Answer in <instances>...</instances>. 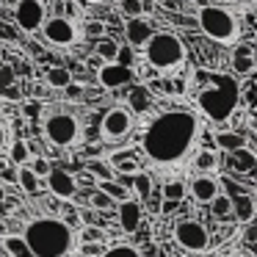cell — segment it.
<instances>
[{"instance_id":"1","label":"cell","mask_w":257,"mask_h":257,"mask_svg":"<svg viewBox=\"0 0 257 257\" xmlns=\"http://www.w3.org/2000/svg\"><path fill=\"white\" fill-rule=\"evenodd\" d=\"M199 133L202 116L194 108H169V111H161L155 119H150V124L139 139V150L158 169L180 166L196 147Z\"/></svg>"},{"instance_id":"2","label":"cell","mask_w":257,"mask_h":257,"mask_svg":"<svg viewBox=\"0 0 257 257\" xmlns=\"http://www.w3.org/2000/svg\"><path fill=\"white\" fill-rule=\"evenodd\" d=\"M185 80L194 86V111L213 124L229 122L235 111H240V80L229 72H210V69H191Z\"/></svg>"},{"instance_id":"3","label":"cell","mask_w":257,"mask_h":257,"mask_svg":"<svg viewBox=\"0 0 257 257\" xmlns=\"http://www.w3.org/2000/svg\"><path fill=\"white\" fill-rule=\"evenodd\" d=\"M20 235L34 257H72L75 229L61 216H34Z\"/></svg>"},{"instance_id":"4","label":"cell","mask_w":257,"mask_h":257,"mask_svg":"<svg viewBox=\"0 0 257 257\" xmlns=\"http://www.w3.org/2000/svg\"><path fill=\"white\" fill-rule=\"evenodd\" d=\"M196 25L207 39L218 42V45L235 47L243 39V25L227 6H213V3L199 6L196 9Z\"/></svg>"},{"instance_id":"5","label":"cell","mask_w":257,"mask_h":257,"mask_svg":"<svg viewBox=\"0 0 257 257\" xmlns=\"http://www.w3.org/2000/svg\"><path fill=\"white\" fill-rule=\"evenodd\" d=\"M144 58L152 72H177L185 64V45L174 31H155L144 45Z\"/></svg>"},{"instance_id":"6","label":"cell","mask_w":257,"mask_h":257,"mask_svg":"<svg viewBox=\"0 0 257 257\" xmlns=\"http://www.w3.org/2000/svg\"><path fill=\"white\" fill-rule=\"evenodd\" d=\"M42 133H45L47 144L61 150V147H72L80 139V122L67 111H53L42 122Z\"/></svg>"},{"instance_id":"7","label":"cell","mask_w":257,"mask_h":257,"mask_svg":"<svg viewBox=\"0 0 257 257\" xmlns=\"http://www.w3.org/2000/svg\"><path fill=\"white\" fill-rule=\"evenodd\" d=\"M174 243L188 254H202L210 249V229L199 221V218H180L172 229Z\"/></svg>"},{"instance_id":"8","label":"cell","mask_w":257,"mask_h":257,"mask_svg":"<svg viewBox=\"0 0 257 257\" xmlns=\"http://www.w3.org/2000/svg\"><path fill=\"white\" fill-rule=\"evenodd\" d=\"M133 130H136V116L124 105H111L100 119V139L119 141V139H127Z\"/></svg>"},{"instance_id":"9","label":"cell","mask_w":257,"mask_h":257,"mask_svg":"<svg viewBox=\"0 0 257 257\" xmlns=\"http://www.w3.org/2000/svg\"><path fill=\"white\" fill-rule=\"evenodd\" d=\"M12 20L14 28L25 31V34H36V31H42V25L47 20V3L45 0H17Z\"/></svg>"},{"instance_id":"10","label":"cell","mask_w":257,"mask_h":257,"mask_svg":"<svg viewBox=\"0 0 257 257\" xmlns=\"http://www.w3.org/2000/svg\"><path fill=\"white\" fill-rule=\"evenodd\" d=\"M78 34H80L78 25H75L69 17H64V14L47 17L45 25H42L45 42H50V45H56V47H72L75 42H78Z\"/></svg>"},{"instance_id":"11","label":"cell","mask_w":257,"mask_h":257,"mask_svg":"<svg viewBox=\"0 0 257 257\" xmlns=\"http://www.w3.org/2000/svg\"><path fill=\"white\" fill-rule=\"evenodd\" d=\"M45 183H47V191H50L56 199L69 202V199H75V196H78V183H75V174L67 172V169L53 166L50 174L45 177Z\"/></svg>"},{"instance_id":"12","label":"cell","mask_w":257,"mask_h":257,"mask_svg":"<svg viewBox=\"0 0 257 257\" xmlns=\"http://www.w3.org/2000/svg\"><path fill=\"white\" fill-rule=\"evenodd\" d=\"M133 78H136L133 69H124V67H119V64H102L94 72L97 86H102V89H122V86H127Z\"/></svg>"},{"instance_id":"13","label":"cell","mask_w":257,"mask_h":257,"mask_svg":"<svg viewBox=\"0 0 257 257\" xmlns=\"http://www.w3.org/2000/svg\"><path fill=\"white\" fill-rule=\"evenodd\" d=\"M218 188H221V185H218V180L213 177V174H199V177H194L185 185V191H191V199H194L196 205H210V202L221 194Z\"/></svg>"},{"instance_id":"14","label":"cell","mask_w":257,"mask_h":257,"mask_svg":"<svg viewBox=\"0 0 257 257\" xmlns=\"http://www.w3.org/2000/svg\"><path fill=\"white\" fill-rule=\"evenodd\" d=\"M257 69V58H254V47L249 42H238L232 47V75L235 78H251Z\"/></svg>"},{"instance_id":"15","label":"cell","mask_w":257,"mask_h":257,"mask_svg":"<svg viewBox=\"0 0 257 257\" xmlns=\"http://www.w3.org/2000/svg\"><path fill=\"white\" fill-rule=\"evenodd\" d=\"M152 34H155V25L147 17H136L124 23V39H127L130 50H144V45L150 42Z\"/></svg>"},{"instance_id":"16","label":"cell","mask_w":257,"mask_h":257,"mask_svg":"<svg viewBox=\"0 0 257 257\" xmlns=\"http://www.w3.org/2000/svg\"><path fill=\"white\" fill-rule=\"evenodd\" d=\"M224 166L229 169L232 174H254L257 169V152L251 150V147H243V150H235V152H227L224 155Z\"/></svg>"},{"instance_id":"17","label":"cell","mask_w":257,"mask_h":257,"mask_svg":"<svg viewBox=\"0 0 257 257\" xmlns=\"http://www.w3.org/2000/svg\"><path fill=\"white\" fill-rule=\"evenodd\" d=\"M116 218H119V227H122L127 235L139 232L141 218H144L141 202H139V199H124L122 205H116Z\"/></svg>"},{"instance_id":"18","label":"cell","mask_w":257,"mask_h":257,"mask_svg":"<svg viewBox=\"0 0 257 257\" xmlns=\"http://www.w3.org/2000/svg\"><path fill=\"white\" fill-rule=\"evenodd\" d=\"M232 218L238 224H243V227H249V224H254V216H257V199L251 191H243V194H235L232 199Z\"/></svg>"},{"instance_id":"19","label":"cell","mask_w":257,"mask_h":257,"mask_svg":"<svg viewBox=\"0 0 257 257\" xmlns=\"http://www.w3.org/2000/svg\"><path fill=\"white\" fill-rule=\"evenodd\" d=\"M108 166L113 169V180L116 177H136L141 172V161L133 152H116L108 158Z\"/></svg>"},{"instance_id":"20","label":"cell","mask_w":257,"mask_h":257,"mask_svg":"<svg viewBox=\"0 0 257 257\" xmlns=\"http://www.w3.org/2000/svg\"><path fill=\"white\" fill-rule=\"evenodd\" d=\"M152 100H155V94L150 91V86H144V83H139V86H133V89L127 91V111L133 113V116H141V113H147L152 108Z\"/></svg>"},{"instance_id":"21","label":"cell","mask_w":257,"mask_h":257,"mask_svg":"<svg viewBox=\"0 0 257 257\" xmlns=\"http://www.w3.org/2000/svg\"><path fill=\"white\" fill-rule=\"evenodd\" d=\"M216 147L227 155V152H235V150L249 147V139H246L243 130H218L216 133Z\"/></svg>"},{"instance_id":"22","label":"cell","mask_w":257,"mask_h":257,"mask_svg":"<svg viewBox=\"0 0 257 257\" xmlns=\"http://www.w3.org/2000/svg\"><path fill=\"white\" fill-rule=\"evenodd\" d=\"M0 249L6 251V257H34L28 249V243L23 240V235L17 232H3L0 235Z\"/></svg>"},{"instance_id":"23","label":"cell","mask_w":257,"mask_h":257,"mask_svg":"<svg viewBox=\"0 0 257 257\" xmlns=\"http://www.w3.org/2000/svg\"><path fill=\"white\" fill-rule=\"evenodd\" d=\"M72 80H75V75L69 72L64 64H58V67H47V72H45V83L50 86V89H58V91H64Z\"/></svg>"},{"instance_id":"24","label":"cell","mask_w":257,"mask_h":257,"mask_svg":"<svg viewBox=\"0 0 257 257\" xmlns=\"http://www.w3.org/2000/svg\"><path fill=\"white\" fill-rule=\"evenodd\" d=\"M86 174H89L94 183H105V180H113V169L108 166V161H102V158H91V161L83 163Z\"/></svg>"},{"instance_id":"25","label":"cell","mask_w":257,"mask_h":257,"mask_svg":"<svg viewBox=\"0 0 257 257\" xmlns=\"http://www.w3.org/2000/svg\"><path fill=\"white\" fill-rule=\"evenodd\" d=\"M94 185H97V191H102V194L113 202V205H122L124 199H130V191L124 188V185H119L116 180H105V183H94Z\"/></svg>"},{"instance_id":"26","label":"cell","mask_w":257,"mask_h":257,"mask_svg":"<svg viewBox=\"0 0 257 257\" xmlns=\"http://www.w3.org/2000/svg\"><path fill=\"white\" fill-rule=\"evenodd\" d=\"M31 144L25 139H14V144H12V150H9V161H12V166L17 169V166H25V163L31 161Z\"/></svg>"},{"instance_id":"27","label":"cell","mask_w":257,"mask_h":257,"mask_svg":"<svg viewBox=\"0 0 257 257\" xmlns=\"http://www.w3.org/2000/svg\"><path fill=\"white\" fill-rule=\"evenodd\" d=\"M116 50H119V42H113L111 36H102L100 42H94V56L100 58L102 64H113Z\"/></svg>"},{"instance_id":"28","label":"cell","mask_w":257,"mask_h":257,"mask_svg":"<svg viewBox=\"0 0 257 257\" xmlns=\"http://www.w3.org/2000/svg\"><path fill=\"white\" fill-rule=\"evenodd\" d=\"M17 185L25 196H36L39 194V180L31 174L28 166H17Z\"/></svg>"},{"instance_id":"29","label":"cell","mask_w":257,"mask_h":257,"mask_svg":"<svg viewBox=\"0 0 257 257\" xmlns=\"http://www.w3.org/2000/svg\"><path fill=\"white\" fill-rule=\"evenodd\" d=\"M161 194H163V202H177V205H180V202L188 196V191H185L183 180H169V183H163Z\"/></svg>"},{"instance_id":"30","label":"cell","mask_w":257,"mask_h":257,"mask_svg":"<svg viewBox=\"0 0 257 257\" xmlns=\"http://www.w3.org/2000/svg\"><path fill=\"white\" fill-rule=\"evenodd\" d=\"M210 216L213 218H232V202H229V196L227 194H218L216 199L210 202Z\"/></svg>"},{"instance_id":"31","label":"cell","mask_w":257,"mask_h":257,"mask_svg":"<svg viewBox=\"0 0 257 257\" xmlns=\"http://www.w3.org/2000/svg\"><path fill=\"white\" fill-rule=\"evenodd\" d=\"M194 166L199 169V172H216L218 169V155L213 150H199L194 155Z\"/></svg>"},{"instance_id":"32","label":"cell","mask_w":257,"mask_h":257,"mask_svg":"<svg viewBox=\"0 0 257 257\" xmlns=\"http://www.w3.org/2000/svg\"><path fill=\"white\" fill-rule=\"evenodd\" d=\"M25 166L31 169V174H34L36 180H45L47 174H50V169H53V163H50V158H45V155H34Z\"/></svg>"},{"instance_id":"33","label":"cell","mask_w":257,"mask_h":257,"mask_svg":"<svg viewBox=\"0 0 257 257\" xmlns=\"http://www.w3.org/2000/svg\"><path fill=\"white\" fill-rule=\"evenodd\" d=\"M130 188L136 191V196H139V199H150V194H152V177L147 172H139L133 177V183H130Z\"/></svg>"},{"instance_id":"34","label":"cell","mask_w":257,"mask_h":257,"mask_svg":"<svg viewBox=\"0 0 257 257\" xmlns=\"http://www.w3.org/2000/svg\"><path fill=\"white\" fill-rule=\"evenodd\" d=\"M100 257H141V254H139V246H133V243H113Z\"/></svg>"},{"instance_id":"35","label":"cell","mask_w":257,"mask_h":257,"mask_svg":"<svg viewBox=\"0 0 257 257\" xmlns=\"http://www.w3.org/2000/svg\"><path fill=\"white\" fill-rule=\"evenodd\" d=\"M89 207H91L94 213H108L111 207H116V205H113V202L108 199V196L102 194V191H97V188H94V191L89 194Z\"/></svg>"},{"instance_id":"36","label":"cell","mask_w":257,"mask_h":257,"mask_svg":"<svg viewBox=\"0 0 257 257\" xmlns=\"http://www.w3.org/2000/svg\"><path fill=\"white\" fill-rule=\"evenodd\" d=\"M12 86H17V69L14 64H0V94Z\"/></svg>"},{"instance_id":"37","label":"cell","mask_w":257,"mask_h":257,"mask_svg":"<svg viewBox=\"0 0 257 257\" xmlns=\"http://www.w3.org/2000/svg\"><path fill=\"white\" fill-rule=\"evenodd\" d=\"M113 64H119V67H124V69H133L136 67V50H130L127 45H119Z\"/></svg>"},{"instance_id":"38","label":"cell","mask_w":257,"mask_h":257,"mask_svg":"<svg viewBox=\"0 0 257 257\" xmlns=\"http://www.w3.org/2000/svg\"><path fill=\"white\" fill-rule=\"evenodd\" d=\"M119 12H122L124 17H127V20H136V17H147L139 0H119Z\"/></svg>"},{"instance_id":"39","label":"cell","mask_w":257,"mask_h":257,"mask_svg":"<svg viewBox=\"0 0 257 257\" xmlns=\"http://www.w3.org/2000/svg\"><path fill=\"white\" fill-rule=\"evenodd\" d=\"M108 235L100 227H80V243H102Z\"/></svg>"},{"instance_id":"40","label":"cell","mask_w":257,"mask_h":257,"mask_svg":"<svg viewBox=\"0 0 257 257\" xmlns=\"http://www.w3.org/2000/svg\"><path fill=\"white\" fill-rule=\"evenodd\" d=\"M83 31H86V36H89V39H94V42H100L102 36H105V25L97 23V20H94V23H86Z\"/></svg>"},{"instance_id":"41","label":"cell","mask_w":257,"mask_h":257,"mask_svg":"<svg viewBox=\"0 0 257 257\" xmlns=\"http://www.w3.org/2000/svg\"><path fill=\"white\" fill-rule=\"evenodd\" d=\"M0 42H17V28H14V23L0 20Z\"/></svg>"},{"instance_id":"42","label":"cell","mask_w":257,"mask_h":257,"mask_svg":"<svg viewBox=\"0 0 257 257\" xmlns=\"http://www.w3.org/2000/svg\"><path fill=\"white\" fill-rule=\"evenodd\" d=\"M102 243H80V254L83 257H100L102 254Z\"/></svg>"},{"instance_id":"43","label":"cell","mask_w":257,"mask_h":257,"mask_svg":"<svg viewBox=\"0 0 257 257\" xmlns=\"http://www.w3.org/2000/svg\"><path fill=\"white\" fill-rule=\"evenodd\" d=\"M6 147H9V124L3 122V116H0V155L6 152Z\"/></svg>"},{"instance_id":"44","label":"cell","mask_w":257,"mask_h":257,"mask_svg":"<svg viewBox=\"0 0 257 257\" xmlns=\"http://www.w3.org/2000/svg\"><path fill=\"white\" fill-rule=\"evenodd\" d=\"M64 91H67L69 100H80V97H83V89H80V86H75V80H72V83H69Z\"/></svg>"},{"instance_id":"45","label":"cell","mask_w":257,"mask_h":257,"mask_svg":"<svg viewBox=\"0 0 257 257\" xmlns=\"http://www.w3.org/2000/svg\"><path fill=\"white\" fill-rule=\"evenodd\" d=\"M23 113H25V116L31 119V122H34V119L39 116V105H36V102H28V105L23 108Z\"/></svg>"},{"instance_id":"46","label":"cell","mask_w":257,"mask_h":257,"mask_svg":"<svg viewBox=\"0 0 257 257\" xmlns=\"http://www.w3.org/2000/svg\"><path fill=\"white\" fill-rule=\"evenodd\" d=\"M12 180H17V169H14V166H9L6 172L0 174V183L6 185V183H12Z\"/></svg>"},{"instance_id":"47","label":"cell","mask_w":257,"mask_h":257,"mask_svg":"<svg viewBox=\"0 0 257 257\" xmlns=\"http://www.w3.org/2000/svg\"><path fill=\"white\" fill-rule=\"evenodd\" d=\"M243 229H246V243H254V238H257L254 224H249V227H243Z\"/></svg>"},{"instance_id":"48","label":"cell","mask_w":257,"mask_h":257,"mask_svg":"<svg viewBox=\"0 0 257 257\" xmlns=\"http://www.w3.org/2000/svg\"><path fill=\"white\" fill-rule=\"evenodd\" d=\"M139 3H141V9H144V14H150L152 9H155V3H158V0H139Z\"/></svg>"},{"instance_id":"49","label":"cell","mask_w":257,"mask_h":257,"mask_svg":"<svg viewBox=\"0 0 257 257\" xmlns=\"http://www.w3.org/2000/svg\"><path fill=\"white\" fill-rule=\"evenodd\" d=\"M9 216V207H6V202H0V221Z\"/></svg>"},{"instance_id":"50","label":"cell","mask_w":257,"mask_h":257,"mask_svg":"<svg viewBox=\"0 0 257 257\" xmlns=\"http://www.w3.org/2000/svg\"><path fill=\"white\" fill-rule=\"evenodd\" d=\"M221 257H249V254H243V251H227V254H221Z\"/></svg>"},{"instance_id":"51","label":"cell","mask_w":257,"mask_h":257,"mask_svg":"<svg viewBox=\"0 0 257 257\" xmlns=\"http://www.w3.org/2000/svg\"><path fill=\"white\" fill-rule=\"evenodd\" d=\"M6 196H9V194H6V185L0 183V202H6Z\"/></svg>"},{"instance_id":"52","label":"cell","mask_w":257,"mask_h":257,"mask_svg":"<svg viewBox=\"0 0 257 257\" xmlns=\"http://www.w3.org/2000/svg\"><path fill=\"white\" fill-rule=\"evenodd\" d=\"M83 3H91V6H97V3H100V0H83Z\"/></svg>"},{"instance_id":"53","label":"cell","mask_w":257,"mask_h":257,"mask_svg":"<svg viewBox=\"0 0 257 257\" xmlns=\"http://www.w3.org/2000/svg\"><path fill=\"white\" fill-rule=\"evenodd\" d=\"M0 64H3V58H0Z\"/></svg>"}]
</instances>
